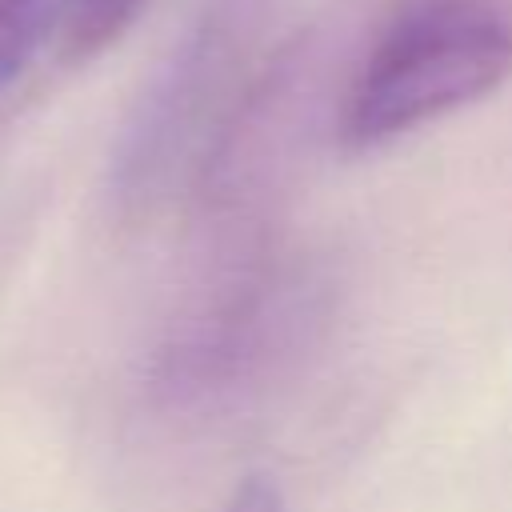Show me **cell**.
Returning <instances> with one entry per match:
<instances>
[{"label":"cell","instance_id":"7a4b0ae2","mask_svg":"<svg viewBox=\"0 0 512 512\" xmlns=\"http://www.w3.org/2000/svg\"><path fill=\"white\" fill-rule=\"evenodd\" d=\"M76 0H0V88H8L40 44L64 28Z\"/></svg>","mask_w":512,"mask_h":512},{"label":"cell","instance_id":"3957f363","mask_svg":"<svg viewBox=\"0 0 512 512\" xmlns=\"http://www.w3.org/2000/svg\"><path fill=\"white\" fill-rule=\"evenodd\" d=\"M148 8V0H76L64 28H60V48L68 60H92L108 44H116L136 16Z\"/></svg>","mask_w":512,"mask_h":512},{"label":"cell","instance_id":"277c9868","mask_svg":"<svg viewBox=\"0 0 512 512\" xmlns=\"http://www.w3.org/2000/svg\"><path fill=\"white\" fill-rule=\"evenodd\" d=\"M224 512H288V504H284L280 488H276L268 476H248V480L232 492V500H228Z\"/></svg>","mask_w":512,"mask_h":512},{"label":"cell","instance_id":"6da1fadb","mask_svg":"<svg viewBox=\"0 0 512 512\" xmlns=\"http://www.w3.org/2000/svg\"><path fill=\"white\" fill-rule=\"evenodd\" d=\"M512 76V12L496 0H416L356 68L340 136L372 148L484 100Z\"/></svg>","mask_w":512,"mask_h":512}]
</instances>
